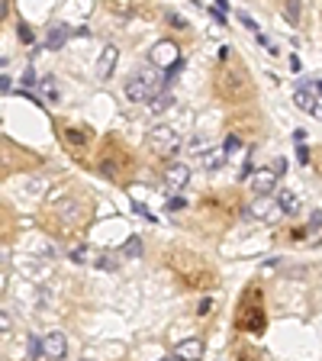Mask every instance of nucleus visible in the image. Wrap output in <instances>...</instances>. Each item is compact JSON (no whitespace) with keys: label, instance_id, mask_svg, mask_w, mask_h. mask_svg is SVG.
Instances as JSON below:
<instances>
[{"label":"nucleus","instance_id":"10","mask_svg":"<svg viewBox=\"0 0 322 361\" xmlns=\"http://www.w3.org/2000/svg\"><path fill=\"white\" fill-rule=\"evenodd\" d=\"M293 103L300 106V110H306V113H316V110H319V106H316V97H313V91H309V87H300V91H296V94H293Z\"/></svg>","mask_w":322,"mask_h":361},{"label":"nucleus","instance_id":"22","mask_svg":"<svg viewBox=\"0 0 322 361\" xmlns=\"http://www.w3.org/2000/svg\"><path fill=\"white\" fill-rule=\"evenodd\" d=\"M238 20H242V23H245V26H248V29H255V32H258V23H255L252 16H248V13H238Z\"/></svg>","mask_w":322,"mask_h":361},{"label":"nucleus","instance_id":"7","mask_svg":"<svg viewBox=\"0 0 322 361\" xmlns=\"http://www.w3.org/2000/svg\"><path fill=\"white\" fill-rule=\"evenodd\" d=\"M174 358L177 361H200L203 358V339H184L174 348Z\"/></svg>","mask_w":322,"mask_h":361},{"label":"nucleus","instance_id":"9","mask_svg":"<svg viewBox=\"0 0 322 361\" xmlns=\"http://www.w3.org/2000/svg\"><path fill=\"white\" fill-rule=\"evenodd\" d=\"M164 177H168V184H174V187H187V180H190V168H187V165H168Z\"/></svg>","mask_w":322,"mask_h":361},{"label":"nucleus","instance_id":"23","mask_svg":"<svg viewBox=\"0 0 322 361\" xmlns=\"http://www.w3.org/2000/svg\"><path fill=\"white\" fill-rule=\"evenodd\" d=\"M168 210H184V197H171L168 200Z\"/></svg>","mask_w":322,"mask_h":361},{"label":"nucleus","instance_id":"19","mask_svg":"<svg viewBox=\"0 0 322 361\" xmlns=\"http://www.w3.org/2000/svg\"><path fill=\"white\" fill-rule=\"evenodd\" d=\"M222 152H225V155L238 152V139H235V136H225V146H222Z\"/></svg>","mask_w":322,"mask_h":361},{"label":"nucleus","instance_id":"27","mask_svg":"<svg viewBox=\"0 0 322 361\" xmlns=\"http://www.w3.org/2000/svg\"><path fill=\"white\" fill-rule=\"evenodd\" d=\"M319 223H322V210H319V213H313V220H309V229H316Z\"/></svg>","mask_w":322,"mask_h":361},{"label":"nucleus","instance_id":"13","mask_svg":"<svg viewBox=\"0 0 322 361\" xmlns=\"http://www.w3.org/2000/svg\"><path fill=\"white\" fill-rule=\"evenodd\" d=\"M171 103H174V100H171V94H158V97L151 100V106H148V110H151V113H164Z\"/></svg>","mask_w":322,"mask_h":361},{"label":"nucleus","instance_id":"24","mask_svg":"<svg viewBox=\"0 0 322 361\" xmlns=\"http://www.w3.org/2000/svg\"><path fill=\"white\" fill-rule=\"evenodd\" d=\"M23 84H39V81H35V71H32V68H26V75H23Z\"/></svg>","mask_w":322,"mask_h":361},{"label":"nucleus","instance_id":"15","mask_svg":"<svg viewBox=\"0 0 322 361\" xmlns=\"http://www.w3.org/2000/svg\"><path fill=\"white\" fill-rule=\"evenodd\" d=\"M203 158H206L203 165H206L210 171H213V168H222V165H225V152H206Z\"/></svg>","mask_w":322,"mask_h":361},{"label":"nucleus","instance_id":"11","mask_svg":"<svg viewBox=\"0 0 322 361\" xmlns=\"http://www.w3.org/2000/svg\"><path fill=\"white\" fill-rule=\"evenodd\" d=\"M68 26H52L49 35H45V49H62V45L68 42Z\"/></svg>","mask_w":322,"mask_h":361},{"label":"nucleus","instance_id":"29","mask_svg":"<svg viewBox=\"0 0 322 361\" xmlns=\"http://www.w3.org/2000/svg\"><path fill=\"white\" fill-rule=\"evenodd\" d=\"M316 94H319V97H322V81H316Z\"/></svg>","mask_w":322,"mask_h":361},{"label":"nucleus","instance_id":"1","mask_svg":"<svg viewBox=\"0 0 322 361\" xmlns=\"http://www.w3.org/2000/svg\"><path fill=\"white\" fill-rule=\"evenodd\" d=\"M148 149L158 155V158H171V155H177V149H181V136H177L171 126H155L148 132Z\"/></svg>","mask_w":322,"mask_h":361},{"label":"nucleus","instance_id":"21","mask_svg":"<svg viewBox=\"0 0 322 361\" xmlns=\"http://www.w3.org/2000/svg\"><path fill=\"white\" fill-rule=\"evenodd\" d=\"M296 161H300V165H309V149H306V146L296 149Z\"/></svg>","mask_w":322,"mask_h":361},{"label":"nucleus","instance_id":"25","mask_svg":"<svg viewBox=\"0 0 322 361\" xmlns=\"http://www.w3.org/2000/svg\"><path fill=\"white\" fill-rule=\"evenodd\" d=\"M293 142H296V146H303V142H306V129H296L293 132Z\"/></svg>","mask_w":322,"mask_h":361},{"label":"nucleus","instance_id":"16","mask_svg":"<svg viewBox=\"0 0 322 361\" xmlns=\"http://www.w3.org/2000/svg\"><path fill=\"white\" fill-rule=\"evenodd\" d=\"M39 84H42L45 97H49V100H58V84H55V78H42Z\"/></svg>","mask_w":322,"mask_h":361},{"label":"nucleus","instance_id":"28","mask_svg":"<svg viewBox=\"0 0 322 361\" xmlns=\"http://www.w3.org/2000/svg\"><path fill=\"white\" fill-rule=\"evenodd\" d=\"M168 23H174V26H181V29H184V20L177 16V13H168Z\"/></svg>","mask_w":322,"mask_h":361},{"label":"nucleus","instance_id":"2","mask_svg":"<svg viewBox=\"0 0 322 361\" xmlns=\"http://www.w3.org/2000/svg\"><path fill=\"white\" fill-rule=\"evenodd\" d=\"M126 97L132 100V103H142V100H155L158 94H155V78L148 75H136V78H129L126 81Z\"/></svg>","mask_w":322,"mask_h":361},{"label":"nucleus","instance_id":"12","mask_svg":"<svg viewBox=\"0 0 322 361\" xmlns=\"http://www.w3.org/2000/svg\"><path fill=\"white\" fill-rule=\"evenodd\" d=\"M277 203H280V210H283V213H296V207H300L296 194H293V190H287V187H283L280 194H277Z\"/></svg>","mask_w":322,"mask_h":361},{"label":"nucleus","instance_id":"5","mask_svg":"<svg viewBox=\"0 0 322 361\" xmlns=\"http://www.w3.org/2000/svg\"><path fill=\"white\" fill-rule=\"evenodd\" d=\"M65 355H68L65 332H49V335H45V358H49V361H62Z\"/></svg>","mask_w":322,"mask_h":361},{"label":"nucleus","instance_id":"26","mask_svg":"<svg viewBox=\"0 0 322 361\" xmlns=\"http://www.w3.org/2000/svg\"><path fill=\"white\" fill-rule=\"evenodd\" d=\"M283 171H287V161L277 158V161H274V174H283Z\"/></svg>","mask_w":322,"mask_h":361},{"label":"nucleus","instance_id":"30","mask_svg":"<svg viewBox=\"0 0 322 361\" xmlns=\"http://www.w3.org/2000/svg\"><path fill=\"white\" fill-rule=\"evenodd\" d=\"M161 361H177V358H174V355H171V358H161Z\"/></svg>","mask_w":322,"mask_h":361},{"label":"nucleus","instance_id":"31","mask_svg":"<svg viewBox=\"0 0 322 361\" xmlns=\"http://www.w3.org/2000/svg\"><path fill=\"white\" fill-rule=\"evenodd\" d=\"M84 361H90V358H84Z\"/></svg>","mask_w":322,"mask_h":361},{"label":"nucleus","instance_id":"8","mask_svg":"<svg viewBox=\"0 0 322 361\" xmlns=\"http://www.w3.org/2000/svg\"><path fill=\"white\" fill-rule=\"evenodd\" d=\"M116 45H106V49L100 52V62H97V78L100 81H106V78H110L113 75V65H116Z\"/></svg>","mask_w":322,"mask_h":361},{"label":"nucleus","instance_id":"6","mask_svg":"<svg viewBox=\"0 0 322 361\" xmlns=\"http://www.w3.org/2000/svg\"><path fill=\"white\" fill-rule=\"evenodd\" d=\"M274 184H277V174H274L271 168H258V171L252 174V187H255L258 197H268L274 190Z\"/></svg>","mask_w":322,"mask_h":361},{"label":"nucleus","instance_id":"18","mask_svg":"<svg viewBox=\"0 0 322 361\" xmlns=\"http://www.w3.org/2000/svg\"><path fill=\"white\" fill-rule=\"evenodd\" d=\"M181 68H184V58H181V62H177L174 68H168V71H164V84H171V81L177 78V71H181Z\"/></svg>","mask_w":322,"mask_h":361},{"label":"nucleus","instance_id":"14","mask_svg":"<svg viewBox=\"0 0 322 361\" xmlns=\"http://www.w3.org/2000/svg\"><path fill=\"white\" fill-rule=\"evenodd\" d=\"M123 255H126V258H139V255H142V239H139V236H132V239L126 242Z\"/></svg>","mask_w":322,"mask_h":361},{"label":"nucleus","instance_id":"20","mask_svg":"<svg viewBox=\"0 0 322 361\" xmlns=\"http://www.w3.org/2000/svg\"><path fill=\"white\" fill-rule=\"evenodd\" d=\"M20 39H23V42H26V45H29V42L35 39V35H32V29L26 26V23H20Z\"/></svg>","mask_w":322,"mask_h":361},{"label":"nucleus","instance_id":"17","mask_svg":"<svg viewBox=\"0 0 322 361\" xmlns=\"http://www.w3.org/2000/svg\"><path fill=\"white\" fill-rule=\"evenodd\" d=\"M65 139L68 142H74V146H81V142H87V136L81 129H65Z\"/></svg>","mask_w":322,"mask_h":361},{"label":"nucleus","instance_id":"3","mask_svg":"<svg viewBox=\"0 0 322 361\" xmlns=\"http://www.w3.org/2000/svg\"><path fill=\"white\" fill-rule=\"evenodd\" d=\"M148 62L155 65V68H174L177 62H181V52H177V45L174 42H168V39H161V42H155L151 45V52H148Z\"/></svg>","mask_w":322,"mask_h":361},{"label":"nucleus","instance_id":"4","mask_svg":"<svg viewBox=\"0 0 322 361\" xmlns=\"http://www.w3.org/2000/svg\"><path fill=\"white\" fill-rule=\"evenodd\" d=\"M248 213H252L255 220H277L283 210H280V203H277V200H271V197H258L252 207H248Z\"/></svg>","mask_w":322,"mask_h":361}]
</instances>
